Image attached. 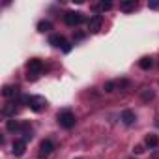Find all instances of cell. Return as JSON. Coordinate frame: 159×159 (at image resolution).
<instances>
[{
	"instance_id": "obj_1",
	"label": "cell",
	"mask_w": 159,
	"mask_h": 159,
	"mask_svg": "<svg viewBox=\"0 0 159 159\" xmlns=\"http://www.w3.org/2000/svg\"><path fill=\"white\" fill-rule=\"evenodd\" d=\"M21 101L26 103L34 112H41V111H45V107H47V101H45V98H41V96H21Z\"/></svg>"
},
{
	"instance_id": "obj_2",
	"label": "cell",
	"mask_w": 159,
	"mask_h": 159,
	"mask_svg": "<svg viewBox=\"0 0 159 159\" xmlns=\"http://www.w3.org/2000/svg\"><path fill=\"white\" fill-rule=\"evenodd\" d=\"M75 114L71 112V111H62V112H58V124H60V127H64V129H71L73 125H75Z\"/></svg>"
},
{
	"instance_id": "obj_3",
	"label": "cell",
	"mask_w": 159,
	"mask_h": 159,
	"mask_svg": "<svg viewBox=\"0 0 159 159\" xmlns=\"http://www.w3.org/2000/svg\"><path fill=\"white\" fill-rule=\"evenodd\" d=\"M64 21L67 26H79L81 23H84V13L81 11H67L64 15Z\"/></svg>"
},
{
	"instance_id": "obj_4",
	"label": "cell",
	"mask_w": 159,
	"mask_h": 159,
	"mask_svg": "<svg viewBox=\"0 0 159 159\" xmlns=\"http://www.w3.org/2000/svg\"><path fill=\"white\" fill-rule=\"evenodd\" d=\"M52 152H54V142L49 140V139H45V140L39 144V155H38V159H47Z\"/></svg>"
},
{
	"instance_id": "obj_5",
	"label": "cell",
	"mask_w": 159,
	"mask_h": 159,
	"mask_svg": "<svg viewBox=\"0 0 159 159\" xmlns=\"http://www.w3.org/2000/svg\"><path fill=\"white\" fill-rule=\"evenodd\" d=\"M101 25H103V15H94L88 19V32L96 34L101 30Z\"/></svg>"
},
{
	"instance_id": "obj_6",
	"label": "cell",
	"mask_w": 159,
	"mask_h": 159,
	"mask_svg": "<svg viewBox=\"0 0 159 159\" xmlns=\"http://www.w3.org/2000/svg\"><path fill=\"white\" fill-rule=\"evenodd\" d=\"M11 152L15 157H21L25 152H26V140L25 139H17L13 144H11Z\"/></svg>"
},
{
	"instance_id": "obj_7",
	"label": "cell",
	"mask_w": 159,
	"mask_h": 159,
	"mask_svg": "<svg viewBox=\"0 0 159 159\" xmlns=\"http://www.w3.org/2000/svg\"><path fill=\"white\" fill-rule=\"evenodd\" d=\"M26 67H28V73H32V75H39V73L43 71V64H41V60H38V58H32V60L26 64Z\"/></svg>"
},
{
	"instance_id": "obj_8",
	"label": "cell",
	"mask_w": 159,
	"mask_h": 159,
	"mask_svg": "<svg viewBox=\"0 0 159 159\" xmlns=\"http://www.w3.org/2000/svg\"><path fill=\"white\" fill-rule=\"evenodd\" d=\"M17 111H19L17 103H15V101H10V103H6V105H4V109H2V114H4V116H8V118H15Z\"/></svg>"
},
{
	"instance_id": "obj_9",
	"label": "cell",
	"mask_w": 159,
	"mask_h": 159,
	"mask_svg": "<svg viewBox=\"0 0 159 159\" xmlns=\"http://www.w3.org/2000/svg\"><path fill=\"white\" fill-rule=\"evenodd\" d=\"M49 43H51L52 47H64V45H66V38H64L62 34H51V36H49Z\"/></svg>"
},
{
	"instance_id": "obj_10",
	"label": "cell",
	"mask_w": 159,
	"mask_h": 159,
	"mask_svg": "<svg viewBox=\"0 0 159 159\" xmlns=\"http://www.w3.org/2000/svg\"><path fill=\"white\" fill-rule=\"evenodd\" d=\"M122 122L125 124V125H131V124H135V120H137V116H135V112L133 111H129V109H125L124 112H122Z\"/></svg>"
},
{
	"instance_id": "obj_11",
	"label": "cell",
	"mask_w": 159,
	"mask_h": 159,
	"mask_svg": "<svg viewBox=\"0 0 159 159\" xmlns=\"http://www.w3.org/2000/svg\"><path fill=\"white\" fill-rule=\"evenodd\" d=\"M2 96L8 98V99H15V98L19 96V88H17V86H4Z\"/></svg>"
},
{
	"instance_id": "obj_12",
	"label": "cell",
	"mask_w": 159,
	"mask_h": 159,
	"mask_svg": "<svg viewBox=\"0 0 159 159\" xmlns=\"http://www.w3.org/2000/svg\"><path fill=\"white\" fill-rule=\"evenodd\" d=\"M144 142H146V146H148V148H157V146H159V137H157V135H153V133H150V135H146Z\"/></svg>"
},
{
	"instance_id": "obj_13",
	"label": "cell",
	"mask_w": 159,
	"mask_h": 159,
	"mask_svg": "<svg viewBox=\"0 0 159 159\" xmlns=\"http://www.w3.org/2000/svg\"><path fill=\"white\" fill-rule=\"evenodd\" d=\"M6 129H8V131H11V133H15V131H21V129H23V125H21L17 120L10 118V120L6 122Z\"/></svg>"
},
{
	"instance_id": "obj_14",
	"label": "cell",
	"mask_w": 159,
	"mask_h": 159,
	"mask_svg": "<svg viewBox=\"0 0 159 159\" xmlns=\"http://www.w3.org/2000/svg\"><path fill=\"white\" fill-rule=\"evenodd\" d=\"M135 8H137L135 0H124V2H120V10L122 11H133Z\"/></svg>"
},
{
	"instance_id": "obj_15",
	"label": "cell",
	"mask_w": 159,
	"mask_h": 159,
	"mask_svg": "<svg viewBox=\"0 0 159 159\" xmlns=\"http://www.w3.org/2000/svg\"><path fill=\"white\" fill-rule=\"evenodd\" d=\"M139 66H140L142 69H150V67L153 66V60H152L150 56H144V58H140V62H139Z\"/></svg>"
},
{
	"instance_id": "obj_16",
	"label": "cell",
	"mask_w": 159,
	"mask_h": 159,
	"mask_svg": "<svg viewBox=\"0 0 159 159\" xmlns=\"http://www.w3.org/2000/svg\"><path fill=\"white\" fill-rule=\"evenodd\" d=\"M38 30H39V32H49V30H52V25H51L49 21H41V23L38 25Z\"/></svg>"
},
{
	"instance_id": "obj_17",
	"label": "cell",
	"mask_w": 159,
	"mask_h": 159,
	"mask_svg": "<svg viewBox=\"0 0 159 159\" xmlns=\"http://www.w3.org/2000/svg\"><path fill=\"white\" fill-rule=\"evenodd\" d=\"M96 8H98V10H101V11H109V10L112 8V4H111V2H101V4H98Z\"/></svg>"
},
{
	"instance_id": "obj_18",
	"label": "cell",
	"mask_w": 159,
	"mask_h": 159,
	"mask_svg": "<svg viewBox=\"0 0 159 159\" xmlns=\"http://www.w3.org/2000/svg\"><path fill=\"white\" fill-rule=\"evenodd\" d=\"M153 96H155V94H153L152 90H144V92H142V99H144V101H148V99H153Z\"/></svg>"
},
{
	"instance_id": "obj_19",
	"label": "cell",
	"mask_w": 159,
	"mask_h": 159,
	"mask_svg": "<svg viewBox=\"0 0 159 159\" xmlns=\"http://www.w3.org/2000/svg\"><path fill=\"white\" fill-rule=\"evenodd\" d=\"M114 86H116L114 83H107V84H105V92H112V90H114Z\"/></svg>"
},
{
	"instance_id": "obj_20",
	"label": "cell",
	"mask_w": 159,
	"mask_h": 159,
	"mask_svg": "<svg viewBox=\"0 0 159 159\" xmlns=\"http://www.w3.org/2000/svg\"><path fill=\"white\" fill-rule=\"evenodd\" d=\"M62 49H64V52H69V51H71V43H67V41H66V45H64Z\"/></svg>"
},
{
	"instance_id": "obj_21",
	"label": "cell",
	"mask_w": 159,
	"mask_h": 159,
	"mask_svg": "<svg viewBox=\"0 0 159 159\" xmlns=\"http://www.w3.org/2000/svg\"><path fill=\"white\" fill-rule=\"evenodd\" d=\"M133 152H135V153H142V152H144V148H142V146H135V148H133Z\"/></svg>"
},
{
	"instance_id": "obj_22",
	"label": "cell",
	"mask_w": 159,
	"mask_h": 159,
	"mask_svg": "<svg viewBox=\"0 0 159 159\" xmlns=\"http://www.w3.org/2000/svg\"><path fill=\"white\" fill-rule=\"evenodd\" d=\"M148 6H150L152 10H157V8H159V2H148Z\"/></svg>"
},
{
	"instance_id": "obj_23",
	"label": "cell",
	"mask_w": 159,
	"mask_h": 159,
	"mask_svg": "<svg viewBox=\"0 0 159 159\" xmlns=\"http://www.w3.org/2000/svg\"><path fill=\"white\" fill-rule=\"evenodd\" d=\"M83 38H84L83 32H77V34H75V39H83Z\"/></svg>"
},
{
	"instance_id": "obj_24",
	"label": "cell",
	"mask_w": 159,
	"mask_h": 159,
	"mask_svg": "<svg viewBox=\"0 0 159 159\" xmlns=\"http://www.w3.org/2000/svg\"><path fill=\"white\" fill-rule=\"evenodd\" d=\"M77 159H81V157H77Z\"/></svg>"
}]
</instances>
